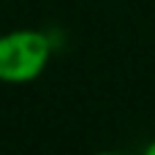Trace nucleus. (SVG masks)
<instances>
[{"label":"nucleus","mask_w":155,"mask_h":155,"mask_svg":"<svg viewBox=\"0 0 155 155\" xmlns=\"http://www.w3.org/2000/svg\"><path fill=\"white\" fill-rule=\"evenodd\" d=\"M52 38L35 27H16L0 33V82L27 84L38 79L52 60Z\"/></svg>","instance_id":"nucleus-1"},{"label":"nucleus","mask_w":155,"mask_h":155,"mask_svg":"<svg viewBox=\"0 0 155 155\" xmlns=\"http://www.w3.org/2000/svg\"><path fill=\"white\" fill-rule=\"evenodd\" d=\"M144 153H147V155H155V139L147 144V147H144Z\"/></svg>","instance_id":"nucleus-2"}]
</instances>
